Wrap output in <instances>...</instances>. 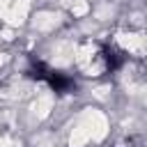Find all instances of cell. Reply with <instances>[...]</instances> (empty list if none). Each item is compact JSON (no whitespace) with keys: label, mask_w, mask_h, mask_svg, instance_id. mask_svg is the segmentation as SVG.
<instances>
[{"label":"cell","mask_w":147,"mask_h":147,"mask_svg":"<svg viewBox=\"0 0 147 147\" xmlns=\"http://www.w3.org/2000/svg\"><path fill=\"white\" fill-rule=\"evenodd\" d=\"M28 78H32V80H44L46 78V74H48V67L44 64V62H39V60H32V64L28 67Z\"/></svg>","instance_id":"2"},{"label":"cell","mask_w":147,"mask_h":147,"mask_svg":"<svg viewBox=\"0 0 147 147\" xmlns=\"http://www.w3.org/2000/svg\"><path fill=\"white\" fill-rule=\"evenodd\" d=\"M115 147H145V142H142V138H140V136H129V138L119 140Z\"/></svg>","instance_id":"3"},{"label":"cell","mask_w":147,"mask_h":147,"mask_svg":"<svg viewBox=\"0 0 147 147\" xmlns=\"http://www.w3.org/2000/svg\"><path fill=\"white\" fill-rule=\"evenodd\" d=\"M55 92H69V90H74L76 85H74V80L69 78V76H64V74H60V71H53V69H48V74H46V78H44Z\"/></svg>","instance_id":"1"}]
</instances>
